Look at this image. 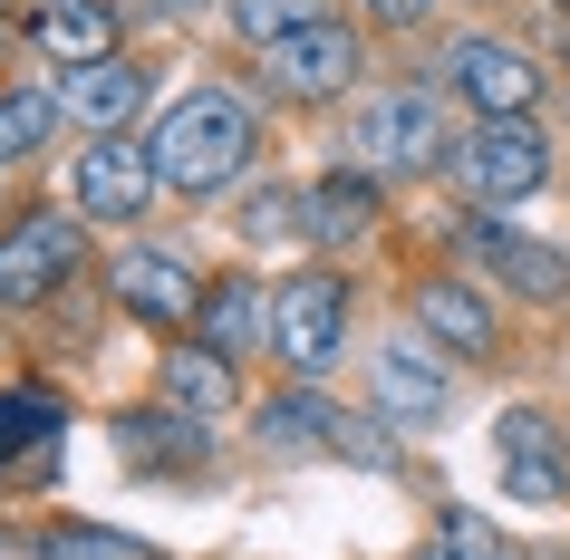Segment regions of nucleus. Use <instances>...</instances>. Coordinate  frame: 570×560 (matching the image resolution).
<instances>
[{"mask_svg": "<svg viewBox=\"0 0 570 560\" xmlns=\"http://www.w3.org/2000/svg\"><path fill=\"white\" fill-rule=\"evenodd\" d=\"M126 444L155 454V464H204V425L194 415H175V425H126Z\"/></svg>", "mask_w": 570, "mask_h": 560, "instance_id": "nucleus-26", "label": "nucleus"}, {"mask_svg": "<svg viewBox=\"0 0 570 560\" xmlns=\"http://www.w3.org/2000/svg\"><path fill=\"white\" fill-rule=\"evenodd\" d=\"M49 126H59V97H49V88H0V165L39 155V146H49Z\"/></svg>", "mask_w": 570, "mask_h": 560, "instance_id": "nucleus-20", "label": "nucleus"}, {"mask_svg": "<svg viewBox=\"0 0 570 560\" xmlns=\"http://www.w3.org/2000/svg\"><path fill=\"white\" fill-rule=\"evenodd\" d=\"M445 78L474 117H532V97H541V68L522 49H503V39H464L445 59Z\"/></svg>", "mask_w": 570, "mask_h": 560, "instance_id": "nucleus-9", "label": "nucleus"}, {"mask_svg": "<svg viewBox=\"0 0 570 560\" xmlns=\"http://www.w3.org/2000/svg\"><path fill=\"white\" fill-rule=\"evenodd\" d=\"M416 560H512V551H503V531L483 522V512H445V522L425 531Z\"/></svg>", "mask_w": 570, "mask_h": 560, "instance_id": "nucleus-22", "label": "nucleus"}, {"mask_svg": "<svg viewBox=\"0 0 570 560\" xmlns=\"http://www.w3.org/2000/svg\"><path fill=\"white\" fill-rule=\"evenodd\" d=\"M242 233H252V242H301V233H309V204L271 184V194H252V204H242Z\"/></svg>", "mask_w": 570, "mask_h": 560, "instance_id": "nucleus-24", "label": "nucleus"}, {"mask_svg": "<svg viewBox=\"0 0 570 560\" xmlns=\"http://www.w3.org/2000/svg\"><path fill=\"white\" fill-rule=\"evenodd\" d=\"M454 184L474 194V213H512L551 184V146L532 136V117H483L474 136H454Z\"/></svg>", "mask_w": 570, "mask_h": 560, "instance_id": "nucleus-2", "label": "nucleus"}, {"mask_svg": "<svg viewBox=\"0 0 570 560\" xmlns=\"http://www.w3.org/2000/svg\"><path fill=\"white\" fill-rule=\"evenodd\" d=\"M49 425H59V396H49V386H10V396H0V454L49 435Z\"/></svg>", "mask_w": 570, "mask_h": 560, "instance_id": "nucleus-25", "label": "nucleus"}, {"mask_svg": "<svg viewBox=\"0 0 570 560\" xmlns=\"http://www.w3.org/2000/svg\"><path fill=\"white\" fill-rule=\"evenodd\" d=\"M416 328L445 357H493V310H483L464 281H425V291H416Z\"/></svg>", "mask_w": 570, "mask_h": 560, "instance_id": "nucleus-14", "label": "nucleus"}, {"mask_svg": "<svg viewBox=\"0 0 570 560\" xmlns=\"http://www.w3.org/2000/svg\"><path fill=\"white\" fill-rule=\"evenodd\" d=\"M262 444H281V454L338 444V406H330V396H309V386H291V396H271V406H262Z\"/></svg>", "mask_w": 570, "mask_h": 560, "instance_id": "nucleus-19", "label": "nucleus"}, {"mask_svg": "<svg viewBox=\"0 0 570 560\" xmlns=\"http://www.w3.org/2000/svg\"><path fill=\"white\" fill-rule=\"evenodd\" d=\"M367 396H377L387 425H445L454 377H445V357H435V338L425 328H396L387 348H377V367H367Z\"/></svg>", "mask_w": 570, "mask_h": 560, "instance_id": "nucleus-5", "label": "nucleus"}, {"mask_svg": "<svg viewBox=\"0 0 570 560\" xmlns=\"http://www.w3.org/2000/svg\"><path fill=\"white\" fill-rule=\"evenodd\" d=\"M377 20H425V0H367Z\"/></svg>", "mask_w": 570, "mask_h": 560, "instance_id": "nucleus-27", "label": "nucleus"}, {"mask_svg": "<svg viewBox=\"0 0 570 560\" xmlns=\"http://www.w3.org/2000/svg\"><path fill=\"white\" fill-rule=\"evenodd\" d=\"M155 184H175V194H223V184L252 165V107H242L233 88H194L165 107V126H155Z\"/></svg>", "mask_w": 570, "mask_h": 560, "instance_id": "nucleus-1", "label": "nucleus"}, {"mask_svg": "<svg viewBox=\"0 0 570 560\" xmlns=\"http://www.w3.org/2000/svg\"><path fill=\"white\" fill-rule=\"evenodd\" d=\"M493 473H503V493L512 502H551L570 493V444H561V425L541 406H503V425H493Z\"/></svg>", "mask_w": 570, "mask_h": 560, "instance_id": "nucleus-6", "label": "nucleus"}, {"mask_svg": "<svg viewBox=\"0 0 570 560\" xmlns=\"http://www.w3.org/2000/svg\"><path fill=\"white\" fill-rule=\"evenodd\" d=\"M223 10H233V30L252 39V49H281L291 30H309V20H330L320 0H223Z\"/></svg>", "mask_w": 570, "mask_h": 560, "instance_id": "nucleus-21", "label": "nucleus"}, {"mask_svg": "<svg viewBox=\"0 0 570 560\" xmlns=\"http://www.w3.org/2000/svg\"><path fill=\"white\" fill-rule=\"evenodd\" d=\"M367 233H377V184L367 175H320L309 184V242L320 252H348Z\"/></svg>", "mask_w": 570, "mask_h": 560, "instance_id": "nucleus-16", "label": "nucleus"}, {"mask_svg": "<svg viewBox=\"0 0 570 560\" xmlns=\"http://www.w3.org/2000/svg\"><path fill=\"white\" fill-rule=\"evenodd\" d=\"M68 271H78V223H68V213H20V223L0 233V299H10V310H39Z\"/></svg>", "mask_w": 570, "mask_h": 560, "instance_id": "nucleus-7", "label": "nucleus"}, {"mask_svg": "<svg viewBox=\"0 0 570 560\" xmlns=\"http://www.w3.org/2000/svg\"><path fill=\"white\" fill-rule=\"evenodd\" d=\"M155 10H175V20H194V10H204V0H155Z\"/></svg>", "mask_w": 570, "mask_h": 560, "instance_id": "nucleus-28", "label": "nucleus"}, {"mask_svg": "<svg viewBox=\"0 0 570 560\" xmlns=\"http://www.w3.org/2000/svg\"><path fill=\"white\" fill-rule=\"evenodd\" d=\"M117 299L146 328H175V320H194V271L175 252H117Z\"/></svg>", "mask_w": 570, "mask_h": 560, "instance_id": "nucleus-12", "label": "nucleus"}, {"mask_svg": "<svg viewBox=\"0 0 570 560\" xmlns=\"http://www.w3.org/2000/svg\"><path fill=\"white\" fill-rule=\"evenodd\" d=\"M136 97H146V78H136V68H126V59H97V68H68L59 107H68V117H88L97 136H126Z\"/></svg>", "mask_w": 570, "mask_h": 560, "instance_id": "nucleus-15", "label": "nucleus"}, {"mask_svg": "<svg viewBox=\"0 0 570 560\" xmlns=\"http://www.w3.org/2000/svg\"><path fill=\"white\" fill-rule=\"evenodd\" d=\"M68 194H78V213H97V223H136V213L155 204V155H136L126 136H97V146L78 155Z\"/></svg>", "mask_w": 570, "mask_h": 560, "instance_id": "nucleus-11", "label": "nucleus"}, {"mask_svg": "<svg viewBox=\"0 0 570 560\" xmlns=\"http://www.w3.org/2000/svg\"><path fill=\"white\" fill-rule=\"evenodd\" d=\"M262 59H271V88H291V97H348V78H358V30L348 20H309V30H291Z\"/></svg>", "mask_w": 570, "mask_h": 560, "instance_id": "nucleus-8", "label": "nucleus"}, {"mask_svg": "<svg viewBox=\"0 0 570 560\" xmlns=\"http://www.w3.org/2000/svg\"><path fill=\"white\" fill-rule=\"evenodd\" d=\"M348 146H358V165H377V175H425L445 146V117H435V97L425 88H396V97H367L358 126H348Z\"/></svg>", "mask_w": 570, "mask_h": 560, "instance_id": "nucleus-3", "label": "nucleus"}, {"mask_svg": "<svg viewBox=\"0 0 570 560\" xmlns=\"http://www.w3.org/2000/svg\"><path fill=\"white\" fill-rule=\"evenodd\" d=\"M165 406L194 415V425H213V415L233 406V357L223 348H175L165 357Z\"/></svg>", "mask_w": 570, "mask_h": 560, "instance_id": "nucleus-17", "label": "nucleus"}, {"mask_svg": "<svg viewBox=\"0 0 570 560\" xmlns=\"http://www.w3.org/2000/svg\"><path fill=\"white\" fill-rule=\"evenodd\" d=\"M561 10H570V0H561Z\"/></svg>", "mask_w": 570, "mask_h": 560, "instance_id": "nucleus-29", "label": "nucleus"}, {"mask_svg": "<svg viewBox=\"0 0 570 560\" xmlns=\"http://www.w3.org/2000/svg\"><path fill=\"white\" fill-rule=\"evenodd\" d=\"M30 39L49 59H68V68H97V59H117V10H107V0H39Z\"/></svg>", "mask_w": 570, "mask_h": 560, "instance_id": "nucleus-13", "label": "nucleus"}, {"mask_svg": "<svg viewBox=\"0 0 570 560\" xmlns=\"http://www.w3.org/2000/svg\"><path fill=\"white\" fill-rule=\"evenodd\" d=\"M464 252H474V262L493 271L512 299H561V291H570L561 252H551V242H532V233H512L503 213H474V223H464Z\"/></svg>", "mask_w": 570, "mask_h": 560, "instance_id": "nucleus-10", "label": "nucleus"}, {"mask_svg": "<svg viewBox=\"0 0 570 560\" xmlns=\"http://www.w3.org/2000/svg\"><path fill=\"white\" fill-rule=\"evenodd\" d=\"M271 348L291 357L301 377H320V367L348 348V281H330V271H301L291 291H271Z\"/></svg>", "mask_w": 570, "mask_h": 560, "instance_id": "nucleus-4", "label": "nucleus"}, {"mask_svg": "<svg viewBox=\"0 0 570 560\" xmlns=\"http://www.w3.org/2000/svg\"><path fill=\"white\" fill-rule=\"evenodd\" d=\"M49 560H155L136 531H97V522H59L49 531Z\"/></svg>", "mask_w": 570, "mask_h": 560, "instance_id": "nucleus-23", "label": "nucleus"}, {"mask_svg": "<svg viewBox=\"0 0 570 560\" xmlns=\"http://www.w3.org/2000/svg\"><path fill=\"white\" fill-rule=\"evenodd\" d=\"M252 338H271V299H262V281H213L204 291V348H252Z\"/></svg>", "mask_w": 570, "mask_h": 560, "instance_id": "nucleus-18", "label": "nucleus"}]
</instances>
